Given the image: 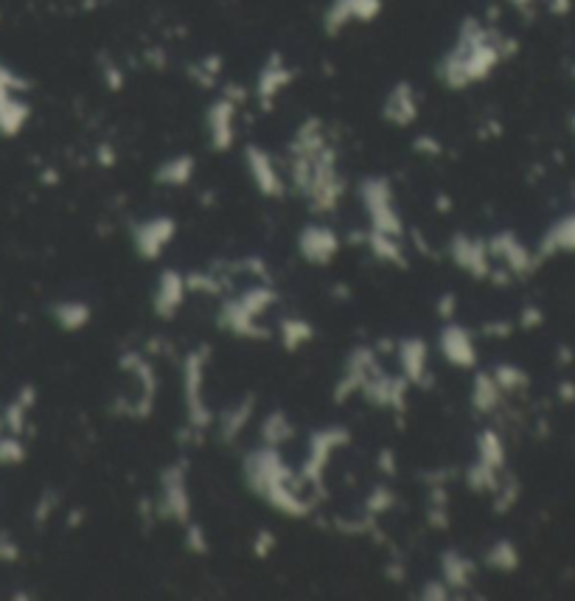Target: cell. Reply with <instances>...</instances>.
<instances>
[{
	"mask_svg": "<svg viewBox=\"0 0 575 601\" xmlns=\"http://www.w3.org/2000/svg\"><path fill=\"white\" fill-rule=\"evenodd\" d=\"M289 186L306 200L311 214H334L345 197L337 146L328 138L323 119H303L287 143Z\"/></svg>",
	"mask_w": 575,
	"mask_h": 601,
	"instance_id": "cell-1",
	"label": "cell"
},
{
	"mask_svg": "<svg viewBox=\"0 0 575 601\" xmlns=\"http://www.w3.org/2000/svg\"><path fill=\"white\" fill-rule=\"evenodd\" d=\"M511 54L514 40H508L494 26L469 14L460 20L452 45L441 54L435 65V79L447 90H469L486 82L502 65V59Z\"/></svg>",
	"mask_w": 575,
	"mask_h": 601,
	"instance_id": "cell-2",
	"label": "cell"
},
{
	"mask_svg": "<svg viewBox=\"0 0 575 601\" xmlns=\"http://www.w3.org/2000/svg\"><path fill=\"white\" fill-rule=\"evenodd\" d=\"M242 475L248 489L278 514H284L289 520H303L315 512V503L301 492L303 481L295 475L289 464L284 461L281 447L261 444L250 450L242 461Z\"/></svg>",
	"mask_w": 575,
	"mask_h": 601,
	"instance_id": "cell-3",
	"label": "cell"
},
{
	"mask_svg": "<svg viewBox=\"0 0 575 601\" xmlns=\"http://www.w3.org/2000/svg\"><path fill=\"white\" fill-rule=\"evenodd\" d=\"M278 304V292L270 284H253L236 298H225L217 312V327L242 340H270V329L258 323Z\"/></svg>",
	"mask_w": 575,
	"mask_h": 601,
	"instance_id": "cell-4",
	"label": "cell"
},
{
	"mask_svg": "<svg viewBox=\"0 0 575 601\" xmlns=\"http://www.w3.org/2000/svg\"><path fill=\"white\" fill-rule=\"evenodd\" d=\"M211 349L200 346L186 354L183 360V402H186V428L188 433H205L213 428L217 413L211 411L205 399V371H208Z\"/></svg>",
	"mask_w": 575,
	"mask_h": 601,
	"instance_id": "cell-5",
	"label": "cell"
},
{
	"mask_svg": "<svg viewBox=\"0 0 575 601\" xmlns=\"http://www.w3.org/2000/svg\"><path fill=\"white\" fill-rule=\"evenodd\" d=\"M356 197L368 214V228L390 236H404V220L396 208V191L385 174H368L356 186Z\"/></svg>",
	"mask_w": 575,
	"mask_h": 601,
	"instance_id": "cell-6",
	"label": "cell"
},
{
	"mask_svg": "<svg viewBox=\"0 0 575 601\" xmlns=\"http://www.w3.org/2000/svg\"><path fill=\"white\" fill-rule=\"evenodd\" d=\"M248 99L239 85H225V90L205 110V135L211 152H230L236 143V121L239 107Z\"/></svg>",
	"mask_w": 575,
	"mask_h": 601,
	"instance_id": "cell-7",
	"label": "cell"
},
{
	"mask_svg": "<svg viewBox=\"0 0 575 601\" xmlns=\"http://www.w3.org/2000/svg\"><path fill=\"white\" fill-rule=\"evenodd\" d=\"M26 93H28L26 79L0 62V135L4 138L20 135L31 119V104Z\"/></svg>",
	"mask_w": 575,
	"mask_h": 601,
	"instance_id": "cell-8",
	"label": "cell"
},
{
	"mask_svg": "<svg viewBox=\"0 0 575 601\" xmlns=\"http://www.w3.org/2000/svg\"><path fill=\"white\" fill-rule=\"evenodd\" d=\"M351 444V433L340 428V425H328V428H320L315 433H309V442H306V458H303V466L298 478L309 486H323V475L328 464H332L334 452L349 447Z\"/></svg>",
	"mask_w": 575,
	"mask_h": 601,
	"instance_id": "cell-9",
	"label": "cell"
},
{
	"mask_svg": "<svg viewBox=\"0 0 575 601\" xmlns=\"http://www.w3.org/2000/svg\"><path fill=\"white\" fill-rule=\"evenodd\" d=\"M157 517L174 520L186 526L191 520V492H188V464L172 461L160 473V495H157Z\"/></svg>",
	"mask_w": 575,
	"mask_h": 601,
	"instance_id": "cell-10",
	"label": "cell"
},
{
	"mask_svg": "<svg viewBox=\"0 0 575 601\" xmlns=\"http://www.w3.org/2000/svg\"><path fill=\"white\" fill-rule=\"evenodd\" d=\"M119 366L138 382V397L126 402V413L133 419H150L155 413L157 399V374L152 360L143 351H124Z\"/></svg>",
	"mask_w": 575,
	"mask_h": 601,
	"instance_id": "cell-11",
	"label": "cell"
},
{
	"mask_svg": "<svg viewBox=\"0 0 575 601\" xmlns=\"http://www.w3.org/2000/svg\"><path fill=\"white\" fill-rule=\"evenodd\" d=\"M177 236V220L169 214L129 222V242L143 262H157Z\"/></svg>",
	"mask_w": 575,
	"mask_h": 601,
	"instance_id": "cell-12",
	"label": "cell"
},
{
	"mask_svg": "<svg viewBox=\"0 0 575 601\" xmlns=\"http://www.w3.org/2000/svg\"><path fill=\"white\" fill-rule=\"evenodd\" d=\"M242 158H244V169H248L250 183L256 186L261 197L281 200L287 194V177L281 166H278V160L258 143H244Z\"/></svg>",
	"mask_w": 575,
	"mask_h": 601,
	"instance_id": "cell-13",
	"label": "cell"
},
{
	"mask_svg": "<svg viewBox=\"0 0 575 601\" xmlns=\"http://www.w3.org/2000/svg\"><path fill=\"white\" fill-rule=\"evenodd\" d=\"M385 0H328L323 9L326 37H340L351 26H371L380 20Z\"/></svg>",
	"mask_w": 575,
	"mask_h": 601,
	"instance_id": "cell-14",
	"label": "cell"
},
{
	"mask_svg": "<svg viewBox=\"0 0 575 601\" xmlns=\"http://www.w3.org/2000/svg\"><path fill=\"white\" fill-rule=\"evenodd\" d=\"M380 371V354H376L373 346H356L351 354H349V360H345V368H342V377L337 380L334 385V402L342 405V402H349L354 394L363 391V385L373 377V374Z\"/></svg>",
	"mask_w": 575,
	"mask_h": 601,
	"instance_id": "cell-15",
	"label": "cell"
},
{
	"mask_svg": "<svg viewBox=\"0 0 575 601\" xmlns=\"http://www.w3.org/2000/svg\"><path fill=\"white\" fill-rule=\"evenodd\" d=\"M438 351L452 368H478L480 351L474 343L472 329H466L457 320H443V327L438 332Z\"/></svg>",
	"mask_w": 575,
	"mask_h": 601,
	"instance_id": "cell-16",
	"label": "cell"
},
{
	"mask_svg": "<svg viewBox=\"0 0 575 601\" xmlns=\"http://www.w3.org/2000/svg\"><path fill=\"white\" fill-rule=\"evenodd\" d=\"M447 256L452 258V265L466 270L472 279L486 281L491 275V253H488V242L478 239V236H469L464 231H457L449 236V245H447Z\"/></svg>",
	"mask_w": 575,
	"mask_h": 601,
	"instance_id": "cell-17",
	"label": "cell"
},
{
	"mask_svg": "<svg viewBox=\"0 0 575 601\" xmlns=\"http://www.w3.org/2000/svg\"><path fill=\"white\" fill-rule=\"evenodd\" d=\"M295 82V71L292 65L287 62V57L281 51H272L264 65L258 68V76H256V102L261 110H272L278 96H281L289 85Z\"/></svg>",
	"mask_w": 575,
	"mask_h": 601,
	"instance_id": "cell-18",
	"label": "cell"
},
{
	"mask_svg": "<svg viewBox=\"0 0 575 601\" xmlns=\"http://www.w3.org/2000/svg\"><path fill=\"white\" fill-rule=\"evenodd\" d=\"M410 385L402 374H385L382 368L373 374V377L363 385V394L368 405L380 411H393V413H404L407 411V394Z\"/></svg>",
	"mask_w": 575,
	"mask_h": 601,
	"instance_id": "cell-19",
	"label": "cell"
},
{
	"mask_svg": "<svg viewBox=\"0 0 575 601\" xmlns=\"http://www.w3.org/2000/svg\"><path fill=\"white\" fill-rule=\"evenodd\" d=\"M188 301V287H186V273L174 267L160 270L155 289H152V312L160 320H174L180 310Z\"/></svg>",
	"mask_w": 575,
	"mask_h": 601,
	"instance_id": "cell-20",
	"label": "cell"
},
{
	"mask_svg": "<svg viewBox=\"0 0 575 601\" xmlns=\"http://www.w3.org/2000/svg\"><path fill=\"white\" fill-rule=\"evenodd\" d=\"M340 248H342V242L332 228H328V225L311 222V225H303L301 234H298V253L306 265H315V267L332 265L340 253Z\"/></svg>",
	"mask_w": 575,
	"mask_h": 601,
	"instance_id": "cell-21",
	"label": "cell"
},
{
	"mask_svg": "<svg viewBox=\"0 0 575 601\" xmlns=\"http://www.w3.org/2000/svg\"><path fill=\"white\" fill-rule=\"evenodd\" d=\"M421 116V96L416 90L413 82H407V79H402V82L393 85L385 99H382V119L385 124L390 127H399V129H407L413 127Z\"/></svg>",
	"mask_w": 575,
	"mask_h": 601,
	"instance_id": "cell-22",
	"label": "cell"
},
{
	"mask_svg": "<svg viewBox=\"0 0 575 601\" xmlns=\"http://www.w3.org/2000/svg\"><path fill=\"white\" fill-rule=\"evenodd\" d=\"M486 242H488L491 258H500L511 275H531L539 265L536 253H531L528 248H525L514 231H500Z\"/></svg>",
	"mask_w": 575,
	"mask_h": 601,
	"instance_id": "cell-23",
	"label": "cell"
},
{
	"mask_svg": "<svg viewBox=\"0 0 575 601\" xmlns=\"http://www.w3.org/2000/svg\"><path fill=\"white\" fill-rule=\"evenodd\" d=\"M399 360V371L402 377L410 385H430V349H426V340L424 337H402L396 340V349H393Z\"/></svg>",
	"mask_w": 575,
	"mask_h": 601,
	"instance_id": "cell-24",
	"label": "cell"
},
{
	"mask_svg": "<svg viewBox=\"0 0 575 601\" xmlns=\"http://www.w3.org/2000/svg\"><path fill=\"white\" fill-rule=\"evenodd\" d=\"M356 242H363L376 262L390 265V267H402V270H407V265H410L407 262V248L402 245V236H390V234L368 228L363 236H356Z\"/></svg>",
	"mask_w": 575,
	"mask_h": 601,
	"instance_id": "cell-25",
	"label": "cell"
},
{
	"mask_svg": "<svg viewBox=\"0 0 575 601\" xmlns=\"http://www.w3.org/2000/svg\"><path fill=\"white\" fill-rule=\"evenodd\" d=\"M256 413V397L244 394L242 399H236L234 405H227L225 411H219V416L213 419V425H219V438L222 442H236L239 433L250 425V419Z\"/></svg>",
	"mask_w": 575,
	"mask_h": 601,
	"instance_id": "cell-26",
	"label": "cell"
},
{
	"mask_svg": "<svg viewBox=\"0 0 575 601\" xmlns=\"http://www.w3.org/2000/svg\"><path fill=\"white\" fill-rule=\"evenodd\" d=\"M196 174V160L194 155L188 152H180V155H172L166 160H160L157 169L152 172V181L163 189H186L191 186Z\"/></svg>",
	"mask_w": 575,
	"mask_h": 601,
	"instance_id": "cell-27",
	"label": "cell"
},
{
	"mask_svg": "<svg viewBox=\"0 0 575 601\" xmlns=\"http://www.w3.org/2000/svg\"><path fill=\"white\" fill-rule=\"evenodd\" d=\"M438 562H441V579L447 582L449 590H469L472 588V579H474V574H478L474 559L460 554L457 548H447L438 557Z\"/></svg>",
	"mask_w": 575,
	"mask_h": 601,
	"instance_id": "cell-28",
	"label": "cell"
},
{
	"mask_svg": "<svg viewBox=\"0 0 575 601\" xmlns=\"http://www.w3.org/2000/svg\"><path fill=\"white\" fill-rule=\"evenodd\" d=\"M556 253H575V214H567L558 222H553L548 234L541 236L536 258H550Z\"/></svg>",
	"mask_w": 575,
	"mask_h": 601,
	"instance_id": "cell-29",
	"label": "cell"
},
{
	"mask_svg": "<svg viewBox=\"0 0 575 601\" xmlns=\"http://www.w3.org/2000/svg\"><path fill=\"white\" fill-rule=\"evenodd\" d=\"M51 318L62 332H81L93 320V306L81 298H65L51 306Z\"/></svg>",
	"mask_w": 575,
	"mask_h": 601,
	"instance_id": "cell-30",
	"label": "cell"
},
{
	"mask_svg": "<svg viewBox=\"0 0 575 601\" xmlns=\"http://www.w3.org/2000/svg\"><path fill=\"white\" fill-rule=\"evenodd\" d=\"M472 408L478 413H494L502 402V388L497 385L491 371H478L472 380V394H469Z\"/></svg>",
	"mask_w": 575,
	"mask_h": 601,
	"instance_id": "cell-31",
	"label": "cell"
},
{
	"mask_svg": "<svg viewBox=\"0 0 575 601\" xmlns=\"http://www.w3.org/2000/svg\"><path fill=\"white\" fill-rule=\"evenodd\" d=\"M295 438V425L292 419L287 416V411L275 408L270 411L264 419H261V444L267 447H284L287 442Z\"/></svg>",
	"mask_w": 575,
	"mask_h": 601,
	"instance_id": "cell-32",
	"label": "cell"
},
{
	"mask_svg": "<svg viewBox=\"0 0 575 601\" xmlns=\"http://www.w3.org/2000/svg\"><path fill=\"white\" fill-rule=\"evenodd\" d=\"M278 332H281L284 351H289V354L303 349L306 343H311V337H315V327L303 318H284L281 323H278Z\"/></svg>",
	"mask_w": 575,
	"mask_h": 601,
	"instance_id": "cell-33",
	"label": "cell"
},
{
	"mask_svg": "<svg viewBox=\"0 0 575 601\" xmlns=\"http://www.w3.org/2000/svg\"><path fill=\"white\" fill-rule=\"evenodd\" d=\"M500 469L488 466L483 461L474 458L469 466H466V486L474 492V495H494L497 486H500Z\"/></svg>",
	"mask_w": 575,
	"mask_h": 601,
	"instance_id": "cell-34",
	"label": "cell"
},
{
	"mask_svg": "<svg viewBox=\"0 0 575 601\" xmlns=\"http://www.w3.org/2000/svg\"><path fill=\"white\" fill-rule=\"evenodd\" d=\"M483 562L491 567V571L514 574L517 567H519V562H522V557H519V551H517V545H514L511 540H497L494 545H491V548L486 551Z\"/></svg>",
	"mask_w": 575,
	"mask_h": 601,
	"instance_id": "cell-35",
	"label": "cell"
},
{
	"mask_svg": "<svg viewBox=\"0 0 575 601\" xmlns=\"http://www.w3.org/2000/svg\"><path fill=\"white\" fill-rule=\"evenodd\" d=\"M478 461L488 464V466H494L502 473V466H505V442L500 438L497 430H480L478 433Z\"/></svg>",
	"mask_w": 575,
	"mask_h": 601,
	"instance_id": "cell-36",
	"label": "cell"
},
{
	"mask_svg": "<svg viewBox=\"0 0 575 601\" xmlns=\"http://www.w3.org/2000/svg\"><path fill=\"white\" fill-rule=\"evenodd\" d=\"M491 374H494V380L502 388V394H517V391H522V388H528V382H531L528 371H522L519 366H511V363H500Z\"/></svg>",
	"mask_w": 575,
	"mask_h": 601,
	"instance_id": "cell-37",
	"label": "cell"
},
{
	"mask_svg": "<svg viewBox=\"0 0 575 601\" xmlns=\"http://www.w3.org/2000/svg\"><path fill=\"white\" fill-rule=\"evenodd\" d=\"M365 514H371V517H382V514H387L393 506H396V492L390 489L387 483H376L373 489L368 492V497H365Z\"/></svg>",
	"mask_w": 575,
	"mask_h": 601,
	"instance_id": "cell-38",
	"label": "cell"
},
{
	"mask_svg": "<svg viewBox=\"0 0 575 601\" xmlns=\"http://www.w3.org/2000/svg\"><path fill=\"white\" fill-rule=\"evenodd\" d=\"M186 287H188V296L191 292H200V296H219L222 292V279L217 273H208V270H200V273H186Z\"/></svg>",
	"mask_w": 575,
	"mask_h": 601,
	"instance_id": "cell-39",
	"label": "cell"
},
{
	"mask_svg": "<svg viewBox=\"0 0 575 601\" xmlns=\"http://www.w3.org/2000/svg\"><path fill=\"white\" fill-rule=\"evenodd\" d=\"M26 456H28V450H26L20 435H14V433H4V435H0V464H6V466L23 464Z\"/></svg>",
	"mask_w": 575,
	"mask_h": 601,
	"instance_id": "cell-40",
	"label": "cell"
},
{
	"mask_svg": "<svg viewBox=\"0 0 575 601\" xmlns=\"http://www.w3.org/2000/svg\"><path fill=\"white\" fill-rule=\"evenodd\" d=\"M519 500V481L517 478H502L497 492H494V512L505 514L508 509H514Z\"/></svg>",
	"mask_w": 575,
	"mask_h": 601,
	"instance_id": "cell-41",
	"label": "cell"
},
{
	"mask_svg": "<svg viewBox=\"0 0 575 601\" xmlns=\"http://www.w3.org/2000/svg\"><path fill=\"white\" fill-rule=\"evenodd\" d=\"M183 528H186V548H188V554L205 557L208 551H211L205 526H203V523H194V520H188V523H186Z\"/></svg>",
	"mask_w": 575,
	"mask_h": 601,
	"instance_id": "cell-42",
	"label": "cell"
},
{
	"mask_svg": "<svg viewBox=\"0 0 575 601\" xmlns=\"http://www.w3.org/2000/svg\"><path fill=\"white\" fill-rule=\"evenodd\" d=\"M28 408L23 402H9V408L4 411V425H6V433H14V435H23L26 425H28Z\"/></svg>",
	"mask_w": 575,
	"mask_h": 601,
	"instance_id": "cell-43",
	"label": "cell"
},
{
	"mask_svg": "<svg viewBox=\"0 0 575 601\" xmlns=\"http://www.w3.org/2000/svg\"><path fill=\"white\" fill-rule=\"evenodd\" d=\"M219 71H222V57H217V54H211L203 62H196V68H194V73H196V79H200L203 88H213V85H217Z\"/></svg>",
	"mask_w": 575,
	"mask_h": 601,
	"instance_id": "cell-44",
	"label": "cell"
},
{
	"mask_svg": "<svg viewBox=\"0 0 575 601\" xmlns=\"http://www.w3.org/2000/svg\"><path fill=\"white\" fill-rule=\"evenodd\" d=\"M57 509H59V495L51 492V489L42 492V497L37 500V506H34V523H37V526H45L48 520L54 517Z\"/></svg>",
	"mask_w": 575,
	"mask_h": 601,
	"instance_id": "cell-45",
	"label": "cell"
},
{
	"mask_svg": "<svg viewBox=\"0 0 575 601\" xmlns=\"http://www.w3.org/2000/svg\"><path fill=\"white\" fill-rule=\"evenodd\" d=\"M275 545H278V537H275L270 528L256 531V537H253V557L256 559H267L272 551H275Z\"/></svg>",
	"mask_w": 575,
	"mask_h": 601,
	"instance_id": "cell-46",
	"label": "cell"
},
{
	"mask_svg": "<svg viewBox=\"0 0 575 601\" xmlns=\"http://www.w3.org/2000/svg\"><path fill=\"white\" fill-rule=\"evenodd\" d=\"M424 601H447V598H452V593H449V588H447V582H443L441 576L438 579H426L424 584H421V593H418Z\"/></svg>",
	"mask_w": 575,
	"mask_h": 601,
	"instance_id": "cell-47",
	"label": "cell"
},
{
	"mask_svg": "<svg viewBox=\"0 0 575 601\" xmlns=\"http://www.w3.org/2000/svg\"><path fill=\"white\" fill-rule=\"evenodd\" d=\"M426 523H430L435 531H447L449 528V506L430 503V506H426Z\"/></svg>",
	"mask_w": 575,
	"mask_h": 601,
	"instance_id": "cell-48",
	"label": "cell"
},
{
	"mask_svg": "<svg viewBox=\"0 0 575 601\" xmlns=\"http://www.w3.org/2000/svg\"><path fill=\"white\" fill-rule=\"evenodd\" d=\"M413 152L416 155H424V158H438L443 152V143L433 135H418L413 141Z\"/></svg>",
	"mask_w": 575,
	"mask_h": 601,
	"instance_id": "cell-49",
	"label": "cell"
},
{
	"mask_svg": "<svg viewBox=\"0 0 575 601\" xmlns=\"http://www.w3.org/2000/svg\"><path fill=\"white\" fill-rule=\"evenodd\" d=\"M20 559V545L12 540L9 531H0V562L4 565H12Z\"/></svg>",
	"mask_w": 575,
	"mask_h": 601,
	"instance_id": "cell-50",
	"label": "cell"
},
{
	"mask_svg": "<svg viewBox=\"0 0 575 601\" xmlns=\"http://www.w3.org/2000/svg\"><path fill=\"white\" fill-rule=\"evenodd\" d=\"M435 312L441 320H455V312H457V298L455 292H443V296H438L435 301Z\"/></svg>",
	"mask_w": 575,
	"mask_h": 601,
	"instance_id": "cell-51",
	"label": "cell"
},
{
	"mask_svg": "<svg viewBox=\"0 0 575 601\" xmlns=\"http://www.w3.org/2000/svg\"><path fill=\"white\" fill-rule=\"evenodd\" d=\"M376 469L385 475V478H393L399 473V464H396V456H393V450H380V456H376Z\"/></svg>",
	"mask_w": 575,
	"mask_h": 601,
	"instance_id": "cell-52",
	"label": "cell"
},
{
	"mask_svg": "<svg viewBox=\"0 0 575 601\" xmlns=\"http://www.w3.org/2000/svg\"><path fill=\"white\" fill-rule=\"evenodd\" d=\"M541 320H545V312H541L539 306H525L519 315L522 329H536V327H541Z\"/></svg>",
	"mask_w": 575,
	"mask_h": 601,
	"instance_id": "cell-53",
	"label": "cell"
},
{
	"mask_svg": "<svg viewBox=\"0 0 575 601\" xmlns=\"http://www.w3.org/2000/svg\"><path fill=\"white\" fill-rule=\"evenodd\" d=\"M483 332L488 337H508L514 332V327H511V320H491V323H486V327H483Z\"/></svg>",
	"mask_w": 575,
	"mask_h": 601,
	"instance_id": "cell-54",
	"label": "cell"
},
{
	"mask_svg": "<svg viewBox=\"0 0 575 601\" xmlns=\"http://www.w3.org/2000/svg\"><path fill=\"white\" fill-rule=\"evenodd\" d=\"M104 82L110 85V90H121V85H124L121 71L115 68V65H110V62H107V68H104Z\"/></svg>",
	"mask_w": 575,
	"mask_h": 601,
	"instance_id": "cell-55",
	"label": "cell"
},
{
	"mask_svg": "<svg viewBox=\"0 0 575 601\" xmlns=\"http://www.w3.org/2000/svg\"><path fill=\"white\" fill-rule=\"evenodd\" d=\"M18 402H23L26 408L31 411V408L37 405V388H34V385H23V388H20V394H18Z\"/></svg>",
	"mask_w": 575,
	"mask_h": 601,
	"instance_id": "cell-56",
	"label": "cell"
},
{
	"mask_svg": "<svg viewBox=\"0 0 575 601\" xmlns=\"http://www.w3.org/2000/svg\"><path fill=\"white\" fill-rule=\"evenodd\" d=\"M98 164H102V166H115V150H112V146H107V143L98 146Z\"/></svg>",
	"mask_w": 575,
	"mask_h": 601,
	"instance_id": "cell-57",
	"label": "cell"
},
{
	"mask_svg": "<svg viewBox=\"0 0 575 601\" xmlns=\"http://www.w3.org/2000/svg\"><path fill=\"white\" fill-rule=\"evenodd\" d=\"M558 397H562L564 402H575V385L572 382H562V385H558Z\"/></svg>",
	"mask_w": 575,
	"mask_h": 601,
	"instance_id": "cell-58",
	"label": "cell"
},
{
	"mask_svg": "<svg viewBox=\"0 0 575 601\" xmlns=\"http://www.w3.org/2000/svg\"><path fill=\"white\" fill-rule=\"evenodd\" d=\"M387 576L393 582H404V567L402 565H387Z\"/></svg>",
	"mask_w": 575,
	"mask_h": 601,
	"instance_id": "cell-59",
	"label": "cell"
},
{
	"mask_svg": "<svg viewBox=\"0 0 575 601\" xmlns=\"http://www.w3.org/2000/svg\"><path fill=\"white\" fill-rule=\"evenodd\" d=\"M81 517H85V512H81V509H73V512H71V517H68V520H71L68 526H71V528H76V526L81 523Z\"/></svg>",
	"mask_w": 575,
	"mask_h": 601,
	"instance_id": "cell-60",
	"label": "cell"
},
{
	"mask_svg": "<svg viewBox=\"0 0 575 601\" xmlns=\"http://www.w3.org/2000/svg\"><path fill=\"white\" fill-rule=\"evenodd\" d=\"M438 211H449V197H438Z\"/></svg>",
	"mask_w": 575,
	"mask_h": 601,
	"instance_id": "cell-61",
	"label": "cell"
},
{
	"mask_svg": "<svg viewBox=\"0 0 575 601\" xmlns=\"http://www.w3.org/2000/svg\"><path fill=\"white\" fill-rule=\"evenodd\" d=\"M511 4H514L517 9H525V6H531V4H533V0H511Z\"/></svg>",
	"mask_w": 575,
	"mask_h": 601,
	"instance_id": "cell-62",
	"label": "cell"
},
{
	"mask_svg": "<svg viewBox=\"0 0 575 601\" xmlns=\"http://www.w3.org/2000/svg\"><path fill=\"white\" fill-rule=\"evenodd\" d=\"M6 433V425H4V416H0V435H4Z\"/></svg>",
	"mask_w": 575,
	"mask_h": 601,
	"instance_id": "cell-63",
	"label": "cell"
},
{
	"mask_svg": "<svg viewBox=\"0 0 575 601\" xmlns=\"http://www.w3.org/2000/svg\"><path fill=\"white\" fill-rule=\"evenodd\" d=\"M572 129H575V119H572Z\"/></svg>",
	"mask_w": 575,
	"mask_h": 601,
	"instance_id": "cell-64",
	"label": "cell"
}]
</instances>
